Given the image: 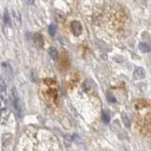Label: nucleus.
<instances>
[{"instance_id": "39448f33", "label": "nucleus", "mask_w": 151, "mask_h": 151, "mask_svg": "<svg viewBox=\"0 0 151 151\" xmlns=\"http://www.w3.org/2000/svg\"><path fill=\"white\" fill-rule=\"evenodd\" d=\"M12 100H13L14 109H15V110L17 111L18 115L20 116L21 115V103H20V100H19V97H18V94H17V92H16L15 88H12Z\"/></svg>"}, {"instance_id": "423d86ee", "label": "nucleus", "mask_w": 151, "mask_h": 151, "mask_svg": "<svg viewBox=\"0 0 151 151\" xmlns=\"http://www.w3.org/2000/svg\"><path fill=\"white\" fill-rule=\"evenodd\" d=\"M71 30L74 33L75 36H78L81 34L82 32V27L81 25L78 22H72L71 24Z\"/></svg>"}, {"instance_id": "9b49d317", "label": "nucleus", "mask_w": 151, "mask_h": 151, "mask_svg": "<svg viewBox=\"0 0 151 151\" xmlns=\"http://www.w3.org/2000/svg\"><path fill=\"white\" fill-rule=\"evenodd\" d=\"M48 53L53 60H57V58H58V52H57V50L55 48H53V47H51V48L49 49Z\"/></svg>"}, {"instance_id": "f8f14e48", "label": "nucleus", "mask_w": 151, "mask_h": 151, "mask_svg": "<svg viewBox=\"0 0 151 151\" xmlns=\"http://www.w3.org/2000/svg\"><path fill=\"white\" fill-rule=\"evenodd\" d=\"M4 22L7 26H11L12 25V21H11V17H9V13L7 12H5L4 13Z\"/></svg>"}, {"instance_id": "7ed1b4c3", "label": "nucleus", "mask_w": 151, "mask_h": 151, "mask_svg": "<svg viewBox=\"0 0 151 151\" xmlns=\"http://www.w3.org/2000/svg\"><path fill=\"white\" fill-rule=\"evenodd\" d=\"M107 21L111 26V29L113 31H122L127 25V17L122 9L116 8H111L107 16Z\"/></svg>"}, {"instance_id": "0eeeda50", "label": "nucleus", "mask_w": 151, "mask_h": 151, "mask_svg": "<svg viewBox=\"0 0 151 151\" xmlns=\"http://www.w3.org/2000/svg\"><path fill=\"white\" fill-rule=\"evenodd\" d=\"M134 76L137 78H144L145 76V72L144 69L138 68V69H136V71L134 72Z\"/></svg>"}, {"instance_id": "1a4fd4ad", "label": "nucleus", "mask_w": 151, "mask_h": 151, "mask_svg": "<svg viewBox=\"0 0 151 151\" xmlns=\"http://www.w3.org/2000/svg\"><path fill=\"white\" fill-rule=\"evenodd\" d=\"M34 42H35V44L40 47H42V45H44V41H42V38L40 34L34 35Z\"/></svg>"}, {"instance_id": "f257e3e1", "label": "nucleus", "mask_w": 151, "mask_h": 151, "mask_svg": "<svg viewBox=\"0 0 151 151\" xmlns=\"http://www.w3.org/2000/svg\"><path fill=\"white\" fill-rule=\"evenodd\" d=\"M20 148L24 150H52L59 149L55 135L47 130L27 131L22 137Z\"/></svg>"}, {"instance_id": "f03ea898", "label": "nucleus", "mask_w": 151, "mask_h": 151, "mask_svg": "<svg viewBox=\"0 0 151 151\" xmlns=\"http://www.w3.org/2000/svg\"><path fill=\"white\" fill-rule=\"evenodd\" d=\"M136 112V121L138 129L143 134L151 132V106L145 100H138L133 104Z\"/></svg>"}, {"instance_id": "f3484780", "label": "nucleus", "mask_w": 151, "mask_h": 151, "mask_svg": "<svg viewBox=\"0 0 151 151\" xmlns=\"http://www.w3.org/2000/svg\"><path fill=\"white\" fill-rule=\"evenodd\" d=\"M108 100L112 103V102L115 101V99H114V97H113V96H111V94H108Z\"/></svg>"}, {"instance_id": "20e7f679", "label": "nucleus", "mask_w": 151, "mask_h": 151, "mask_svg": "<svg viewBox=\"0 0 151 151\" xmlns=\"http://www.w3.org/2000/svg\"><path fill=\"white\" fill-rule=\"evenodd\" d=\"M42 93L47 101H55L58 97V86L52 79H45L42 83Z\"/></svg>"}, {"instance_id": "6e6552de", "label": "nucleus", "mask_w": 151, "mask_h": 151, "mask_svg": "<svg viewBox=\"0 0 151 151\" xmlns=\"http://www.w3.org/2000/svg\"><path fill=\"white\" fill-rule=\"evenodd\" d=\"M139 48L142 52H144V53H147V52H149L151 49H150V46L145 44V42H140L139 44Z\"/></svg>"}, {"instance_id": "9d476101", "label": "nucleus", "mask_w": 151, "mask_h": 151, "mask_svg": "<svg viewBox=\"0 0 151 151\" xmlns=\"http://www.w3.org/2000/svg\"><path fill=\"white\" fill-rule=\"evenodd\" d=\"M0 88H1V96H2V100H4V96L6 94V91H7V87L6 84H5L4 80L1 79V84H0Z\"/></svg>"}, {"instance_id": "a211bd4d", "label": "nucleus", "mask_w": 151, "mask_h": 151, "mask_svg": "<svg viewBox=\"0 0 151 151\" xmlns=\"http://www.w3.org/2000/svg\"><path fill=\"white\" fill-rule=\"evenodd\" d=\"M27 2L28 3H33V2H34V0H27Z\"/></svg>"}, {"instance_id": "2eb2a0df", "label": "nucleus", "mask_w": 151, "mask_h": 151, "mask_svg": "<svg viewBox=\"0 0 151 151\" xmlns=\"http://www.w3.org/2000/svg\"><path fill=\"white\" fill-rule=\"evenodd\" d=\"M12 13H13V18H14V20H15V22H16V19L18 20V23H20V15H19V13L17 12H12Z\"/></svg>"}, {"instance_id": "ddd939ff", "label": "nucleus", "mask_w": 151, "mask_h": 151, "mask_svg": "<svg viewBox=\"0 0 151 151\" xmlns=\"http://www.w3.org/2000/svg\"><path fill=\"white\" fill-rule=\"evenodd\" d=\"M122 120H123V122H124V124H125L126 127H129V125H130L129 119V117H127V116L126 115V113H125V112H124V113H122Z\"/></svg>"}, {"instance_id": "4468645a", "label": "nucleus", "mask_w": 151, "mask_h": 151, "mask_svg": "<svg viewBox=\"0 0 151 151\" xmlns=\"http://www.w3.org/2000/svg\"><path fill=\"white\" fill-rule=\"evenodd\" d=\"M102 119H103L104 122L106 123V124H108V123L110 122V116H109L108 113L103 112V113H102Z\"/></svg>"}, {"instance_id": "dca6fc26", "label": "nucleus", "mask_w": 151, "mask_h": 151, "mask_svg": "<svg viewBox=\"0 0 151 151\" xmlns=\"http://www.w3.org/2000/svg\"><path fill=\"white\" fill-rule=\"evenodd\" d=\"M55 30H56V27L53 26V25H50V27H49V33H50L51 36H53L55 34Z\"/></svg>"}]
</instances>
